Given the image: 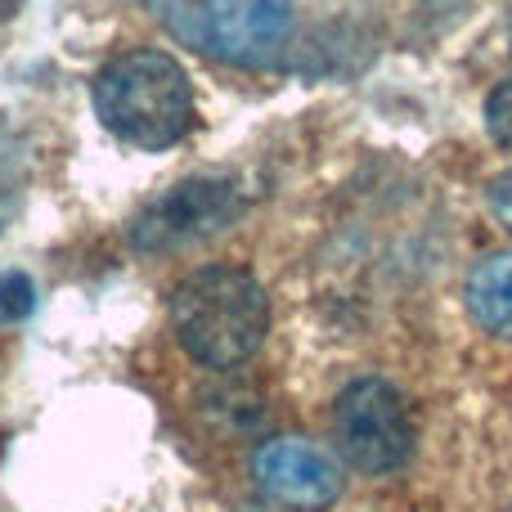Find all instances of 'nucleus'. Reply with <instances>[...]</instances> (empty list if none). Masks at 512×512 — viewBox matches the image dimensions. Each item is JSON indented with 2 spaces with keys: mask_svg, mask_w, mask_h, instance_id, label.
I'll return each instance as SVG.
<instances>
[{
  "mask_svg": "<svg viewBox=\"0 0 512 512\" xmlns=\"http://www.w3.org/2000/svg\"><path fill=\"white\" fill-rule=\"evenodd\" d=\"M239 212V189L230 180H180L162 198H153L131 225V243L140 252H176L185 243L212 239Z\"/></svg>",
  "mask_w": 512,
  "mask_h": 512,
  "instance_id": "4",
  "label": "nucleus"
},
{
  "mask_svg": "<svg viewBox=\"0 0 512 512\" xmlns=\"http://www.w3.org/2000/svg\"><path fill=\"white\" fill-rule=\"evenodd\" d=\"M292 32L288 0H203L194 41L221 59L256 63L274 54Z\"/></svg>",
  "mask_w": 512,
  "mask_h": 512,
  "instance_id": "6",
  "label": "nucleus"
},
{
  "mask_svg": "<svg viewBox=\"0 0 512 512\" xmlns=\"http://www.w3.org/2000/svg\"><path fill=\"white\" fill-rule=\"evenodd\" d=\"M171 333L189 360L234 369L252 360L270 333L265 288L239 265H203L171 292Z\"/></svg>",
  "mask_w": 512,
  "mask_h": 512,
  "instance_id": "2",
  "label": "nucleus"
},
{
  "mask_svg": "<svg viewBox=\"0 0 512 512\" xmlns=\"http://www.w3.org/2000/svg\"><path fill=\"white\" fill-rule=\"evenodd\" d=\"M486 198H490V212H495L499 221L512 230V171H504V176L490 180V194Z\"/></svg>",
  "mask_w": 512,
  "mask_h": 512,
  "instance_id": "10",
  "label": "nucleus"
},
{
  "mask_svg": "<svg viewBox=\"0 0 512 512\" xmlns=\"http://www.w3.org/2000/svg\"><path fill=\"white\" fill-rule=\"evenodd\" d=\"M486 131L495 144L512 149V81L495 86V95L486 99Z\"/></svg>",
  "mask_w": 512,
  "mask_h": 512,
  "instance_id": "9",
  "label": "nucleus"
},
{
  "mask_svg": "<svg viewBox=\"0 0 512 512\" xmlns=\"http://www.w3.org/2000/svg\"><path fill=\"white\" fill-rule=\"evenodd\" d=\"M333 432L342 459L369 477L405 468L418 441L409 400L387 378H355L333 405Z\"/></svg>",
  "mask_w": 512,
  "mask_h": 512,
  "instance_id": "3",
  "label": "nucleus"
},
{
  "mask_svg": "<svg viewBox=\"0 0 512 512\" xmlns=\"http://www.w3.org/2000/svg\"><path fill=\"white\" fill-rule=\"evenodd\" d=\"M36 306V288L27 274L9 270L0 274V324H18V319H27Z\"/></svg>",
  "mask_w": 512,
  "mask_h": 512,
  "instance_id": "8",
  "label": "nucleus"
},
{
  "mask_svg": "<svg viewBox=\"0 0 512 512\" xmlns=\"http://www.w3.org/2000/svg\"><path fill=\"white\" fill-rule=\"evenodd\" d=\"M252 477L265 499L292 508V512H324L342 499V468L333 454L301 436H279L265 441L252 459Z\"/></svg>",
  "mask_w": 512,
  "mask_h": 512,
  "instance_id": "5",
  "label": "nucleus"
},
{
  "mask_svg": "<svg viewBox=\"0 0 512 512\" xmlns=\"http://www.w3.org/2000/svg\"><path fill=\"white\" fill-rule=\"evenodd\" d=\"M90 104L108 135L144 153H162L194 131V81L171 54L126 50L90 81Z\"/></svg>",
  "mask_w": 512,
  "mask_h": 512,
  "instance_id": "1",
  "label": "nucleus"
},
{
  "mask_svg": "<svg viewBox=\"0 0 512 512\" xmlns=\"http://www.w3.org/2000/svg\"><path fill=\"white\" fill-rule=\"evenodd\" d=\"M463 301H468V315L477 319V328L512 337V252L481 256L468 274Z\"/></svg>",
  "mask_w": 512,
  "mask_h": 512,
  "instance_id": "7",
  "label": "nucleus"
}]
</instances>
